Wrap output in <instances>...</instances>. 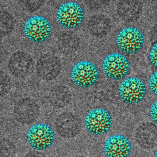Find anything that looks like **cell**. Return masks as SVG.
I'll use <instances>...</instances> for the list:
<instances>
[{"mask_svg": "<svg viewBox=\"0 0 157 157\" xmlns=\"http://www.w3.org/2000/svg\"><path fill=\"white\" fill-rule=\"evenodd\" d=\"M55 133L50 126L44 123L33 125L27 133L28 143L37 151L44 150L50 147L55 140Z\"/></svg>", "mask_w": 157, "mask_h": 157, "instance_id": "6da1fadb", "label": "cell"}, {"mask_svg": "<svg viewBox=\"0 0 157 157\" xmlns=\"http://www.w3.org/2000/svg\"><path fill=\"white\" fill-rule=\"evenodd\" d=\"M113 124L110 113L105 109L98 108L91 110L85 119V125L88 131L94 136L107 133Z\"/></svg>", "mask_w": 157, "mask_h": 157, "instance_id": "7a4b0ae2", "label": "cell"}, {"mask_svg": "<svg viewBox=\"0 0 157 157\" xmlns=\"http://www.w3.org/2000/svg\"><path fill=\"white\" fill-rule=\"evenodd\" d=\"M84 17V10L78 3L74 2H64L57 12V18L61 26L72 29L79 26Z\"/></svg>", "mask_w": 157, "mask_h": 157, "instance_id": "3957f363", "label": "cell"}, {"mask_svg": "<svg viewBox=\"0 0 157 157\" xmlns=\"http://www.w3.org/2000/svg\"><path fill=\"white\" fill-rule=\"evenodd\" d=\"M98 77L99 71L96 66L87 60L78 62L71 71L72 81L76 85L82 88H89L94 85Z\"/></svg>", "mask_w": 157, "mask_h": 157, "instance_id": "277c9868", "label": "cell"}, {"mask_svg": "<svg viewBox=\"0 0 157 157\" xmlns=\"http://www.w3.org/2000/svg\"><path fill=\"white\" fill-rule=\"evenodd\" d=\"M51 24L45 17L40 15L32 16L24 26L25 36L34 43H41L48 39L51 33Z\"/></svg>", "mask_w": 157, "mask_h": 157, "instance_id": "5b68a950", "label": "cell"}, {"mask_svg": "<svg viewBox=\"0 0 157 157\" xmlns=\"http://www.w3.org/2000/svg\"><path fill=\"white\" fill-rule=\"evenodd\" d=\"M129 69L128 59L120 53L109 54L103 61V71L107 78L112 79L123 78L128 73Z\"/></svg>", "mask_w": 157, "mask_h": 157, "instance_id": "8992f818", "label": "cell"}, {"mask_svg": "<svg viewBox=\"0 0 157 157\" xmlns=\"http://www.w3.org/2000/svg\"><path fill=\"white\" fill-rule=\"evenodd\" d=\"M118 92L124 102L134 104L143 100L146 95V87L140 79L136 77H129L121 82Z\"/></svg>", "mask_w": 157, "mask_h": 157, "instance_id": "52a82bcc", "label": "cell"}, {"mask_svg": "<svg viewBox=\"0 0 157 157\" xmlns=\"http://www.w3.org/2000/svg\"><path fill=\"white\" fill-rule=\"evenodd\" d=\"M117 43L124 53L132 54L139 51L144 44V36L141 32L134 27L122 29L117 35Z\"/></svg>", "mask_w": 157, "mask_h": 157, "instance_id": "ba28073f", "label": "cell"}, {"mask_svg": "<svg viewBox=\"0 0 157 157\" xmlns=\"http://www.w3.org/2000/svg\"><path fill=\"white\" fill-rule=\"evenodd\" d=\"M55 127L59 135L65 139L75 137L78 135L81 129L79 120L69 112H64L57 117Z\"/></svg>", "mask_w": 157, "mask_h": 157, "instance_id": "9c48e42d", "label": "cell"}, {"mask_svg": "<svg viewBox=\"0 0 157 157\" xmlns=\"http://www.w3.org/2000/svg\"><path fill=\"white\" fill-rule=\"evenodd\" d=\"M131 143L122 135L114 134L105 140L104 151L106 157H128L131 153Z\"/></svg>", "mask_w": 157, "mask_h": 157, "instance_id": "30bf717a", "label": "cell"}, {"mask_svg": "<svg viewBox=\"0 0 157 157\" xmlns=\"http://www.w3.org/2000/svg\"><path fill=\"white\" fill-rule=\"evenodd\" d=\"M14 116L22 124H32L38 118L39 108L37 104L30 98L20 100L14 107Z\"/></svg>", "mask_w": 157, "mask_h": 157, "instance_id": "8fae6325", "label": "cell"}, {"mask_svg": "<svg viewBox=\"0 0 157 157\" xmlns=\"http://www.w3.org/2000/svg\"><path fill=\"white\" fill-rule=\"evenodd\" d=\"M135 137L141 148L151 149L157 145V126L151 122L141 123L136 129Z\"/></svg>", "mask_w": 157, "mask_h": 157, "instance_id": "7c38bea8", "label": "cell"}, {"mask_svg": "<svg viewBox=\"0 0 157 157\" xmlns=\"http://www.w3.org/2000/svg\"><path fill=\"white\" fill-rule=\"evenodd\" d=\"M60 60L53 55H44L39 58L36 64V72L43 79L55 78L60 73Z\"/></svg>", "mask_w": 157, "mask_h": 157, "instance_id": "4fadbf2b", "label": "cell"}, {"mask_svg": "<svg viewBox=\"0 0 157 157\" xmlns=\"http://www.w3.org/2000/svg\"><path fill=\"white\" fill-rule=\"evenodd\" d=\"M33 63L30 55L24 52H17L10 59L9 69L14 76L24 77L28 75L33 69Z\"/></svg>", "mask_w": 157, "mask_h": 157, "instance_id": "5bb4252c", "label": "cell"}, {"mask_svg": "<svg viewBox=\"0 0 157 157\" xmlns=\"http://www.w3.org/2000/svg\"><path fill=\"white\" fill-rule=\"evenodd\" d=\"M51 103L57 106H63L69 100V94L66 88H56L50 94Z\"/></svg>", "mask_w": 157, "mask_h": 157, "instance_id": "9a60e30c", "label": "cell"}, {"mask_svg": "<svg viewBox=\"0 0 157 157\" xmlns=\"http://www.w3.org/2000/svg\"><path fill=\"white\" fill-rule=\"evenodd\" d=\"M16 153L15 146L9 140H2L0 146L1 157H14Z\"/></svg>", "mask_w": 157, "mask_h": 157, "instance_id": "2e32d148", "label": "cell"}, {"mask_svg": "<svg viewBox=\"0 0 157 157\" xmlns=\"http://www.w3.org/2000/svg\"><path fill=\"white\" fill-rule=\"evenodd\" d=\"M1 18V31L3 30L4 33L6 32L7 33L9 30L12 29L11 27L13 25L12 19L11 16L6 13H3V14H2Z\"/></svg>", "mask_w": 157, "mask_h": 157, "instance_id": "e0dca14e", "label": "cell"}, {"mask_svg": "<svg viewBox=\"0 0 157 157\" xmlns=\"http://www.w3.org/2000/svg\"><path fill=\"white\" fill-rule=\"evenodd\" d=\"M149 86L151 92L157 96V71L154 72L151 76Z\"/></svg>", "mask_w": 157, "mask_h": 157, "instance_id": "ac0fdd59", "label": "cell"}, {"mask_svg": "<svg viewBox=\"0 0 157 157\" xmlns=\"http://www.w3.org/2000/svg\"><path fill=\"white\" fill-rule=\"evenodd\" d=\"M149 59L152 66L157 69V43L152 46L150 52Z\"/></svg>", "mask_w": 157, "mask_h": 157, "instance_id": "d6986e66", "label": "cell"}, {"mask_svg": "<svg viewBox=\"0 0 157 157\" xmlns=\"http://www.w3.org/2000/svg\"><path fill=\"white\" fill-rule=\"evenodd\" d=\"M150 116L153 123L157 124V101L151 105L150 111Z\"/></svg>", "mask_w": 157, "mask_h": 157, "instance_id": "ffe728a7", "label": "cell"}, {"mask_svg": "<svg viewBox=\"0 0 157 157\" xmlns=\"http://www.w3.org/2000/svg\"><path fill=\"white\" fill-rule=\"evenodd\" d=\"M24 157H47L42 152L37 151H32L28 152Z\"/></svg>", "mask_w": 157, "mask_h": 157, "instance_id": "44dd1931", "label": "cell"}, {"mask_svg": "<svg viewBox=\"0 0 157 157\" xmlns=\"http://www.w3.org/2000/svg\"><path fill=\"white\" fill-rule=\"evenodd\" d=\"M74 157H86L85 156H82V155H78V156H75Z\"/></svg>", "mask_w": 157, "mask_h": 157, "instance_id": "7402d4cb", "label": "cell"}, {"mask_svg": "<svg viewBox=\"0 0 157 157\" xmlns=\"http://www.w3.org/2000/svg\"><path fill=\"white\" fill-rule=\"evenodd\" d=\"M155 157H157V147L156 148V151H155Z\"/></svg>", "mask_w": 157, "mask_h": 157, "instance_id": "603a6c76", "label": "cell"}]
</instances>
